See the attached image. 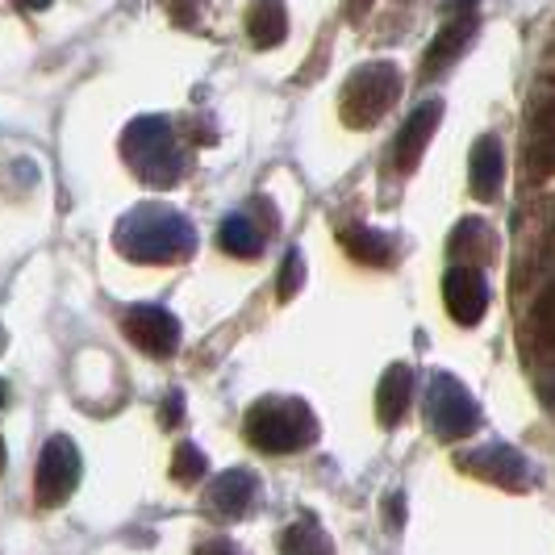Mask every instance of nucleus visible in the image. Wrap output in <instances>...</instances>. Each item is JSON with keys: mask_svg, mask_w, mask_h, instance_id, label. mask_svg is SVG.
Segmentation results:
<instances>
[{"mask_svg": "<svg viewBox=\"0 0 555 555\" xmlns=\"http://www.w3.org/2000/svg\"><path fill=\"white\" fill-rule=\"evenodd\" d=\"M318 422L309 414L306 401L293 397H268L247 414V439L268 455H288L313 443Z\"/></svg>", "mask_w": 555, "mask_h": 555, "instance_id": "1", "label": "nucleus"}, {"mask_svg": "<svg viewBox=\"0 0 555 555\" xmlns=\"http://www.w3.org/2000/svg\"><path fill=\"white\" fill-rule=\"evenodd\" d=\"M401 96V72L392 63H363L360 72H351V80L338 96L343 126L351 130H372Z\"/></svg>", "mask_w": 555, "mask_h": 555, "instance_id": "2", "label": "nucleus"}, {"mask_svg": "<svg viewBox=\"0 0 555 555\" xmlns=\"http://www.w3.org/2000/svg\"><path fill=\"white\" fill-rule=\"evenodd\" d=\"M121 250L139 263H167L193 250V230L171 209H139L121 230Z\"/></svg>", "mask_w": 555, "mask_h": 555, "instance_id": "3", "label": "nucleus"}, {"mask_svg": "<svg viewBox=\"0 0 555 555\" xmlns=\"http://www.w3.org/2000/svg\"><path fill=\"white\" fill-rule=\"evenodd\" d=\"M430 422H435V435L455 443V439H468L476 426H480V405L476 397L455 376L439 372L435 376V389H430Z\"/></svg>", "mask_w": 555, "mask_h": 555, "instance_id": "4", "label": "nucleus"}, {"mask_svg": "<svg viewBox=\"0 0 555 555\" xmlns=\"http://www.w3.org/2000/svg\"><path fill=\"white\" fill-rule=\"evenodd\" d=\"M76 485H80V451H76L72 439L55 435L38 455V505L59 509L76 493Z\"/></svg>", "mask_w": 555, "mask_h": 555, "instance_id": "5", "label": "nucleus"}, {"mask_svg": "<svg viewBox=\"0 0 555 555\" xmlns=\"http://www.w3.org/2000/svg\"><path fill=\"white\" fill-rule=\"evenodd\" d=\"M443 301L460 326H476L489 309V280L480 276V268L455 263L443 276Z\"/></svg>", "mask_w": 555, "mask_h": 555, "instance_id": "6", "label": "nucleus"}, {"mask_svg": "<svg viewBox=\"0 0 555 555\" xmlns=\"http://www.w3.org/2000/svg\"><path fill=\"white\" fill-rule=\"evenodd\" d=\"M126 334H130V343L142 347L146 356L167 360L176 351V343H180V322L164 306H134L126 313Z\"/></svg>", "mask_w": 555, "mask_h": 555, "instance_id": "7", "label": "nucleus"}, {"mask_svg": "<svg viewBox=\"0 0 555 555\" xmlns=\"http://www.w3.org/2000/svg\"><path fill=\"white\" fill-rule=\"evenodd\" d=\"M439 121H443V101H426V105H417L410 113V121L401 126V134L392 142V164H397V171H414L422 164V155H426V146L435 139Z\"/></svg>", "mask_w": 555, "mask_h": 555, "instance_id": "8", "label": "nucleus"}, {"mask_svg": "<svg viewBox=\"0 0 555 555\" xmlns=\"http://www.w3.org/2000/svg\"><path fill=\"white\" fill-rule=\"evenodd\" d=\"M468 180H473L476 201H498L501 180H505V155H501L498 139H480L473 146V159H468Z\"/></svg>", "mask_w": 555, "mask_h": 555, "instance_id": "9", "label": "nucleus"}, {"mask_svg": "<svg viewBox=\"0 0 555 555\" xmlns=\"http://www.w3.org/2000/svg\"><path fill=\"white\" fill-rule=\"evenodd\" d=\"M468 468L476 476L501 485V489H522V480H527V460L518 451H509V447H485V451H476L473 460H468Z\"/></svg>", "mask_w": 555, "mask_h": 555, "instance_id": "10", "label": "nucleus"}, {"mask_svg": "<svg viewBox=\"0 0 555 555\" xmlns=\"http://www.w3.org/2000/svg\"><path fill=\"white\" fill-rule=\"evenodd\" d=\"M410 401H414V372L405 363H392L380 376V389H376V414L385 426H397L410 410Z\"/></svg>", "mask_w": 555, "mask_h": 555, "instance_id": "11", "label": "nucleus"}, {"mask_svg": "<svg viewBox=\"0 0 555 555\" xmlns=\"http://www.w3.org/2000/svg\"><path fill=\"white\" fill-rule=\"evenodd\" d=\"M255 489H259V480L243 468H234V473H222L214 480V489H209V505L225 514V518H238V514H247L250 505H255Z\"/></svg>", "mask_w": 555, "mask_h": 555, "instance_id": "12", "label": "nucleus"}, {"mask_svg": "<svg viewBox=\"0 0 555 555\" xmlns=\"http://www.w3.org/2000/svg\"><path fill=\"white\" fill-rule=\"evenodd\" d=\"M247 34L259 51L280 47L284 34H288V13H284V0H255L247 13Z\"/></svg>", "mask_w": 555, "mask_h": 555, "instance_id": "13", "label": "nucleus"}, {"mask_svg": "<svg viewBox=\"0 0 555 555\" xmlns=\"http://www.w3.org/2000/svg\"><path fill=\"white\" fill-rule=\"evenodd\" d=\"M476 34V13L473 17H447V26L439 29V38L426 51V72H443L451 59L464 51V42Z\"/></svg>", "mask_w": 555, "mask_h": 555, "instance_id": "14", "label": "nucleus"}, {"mask_svg": "<svg viewBox=\"0 0 555 555\" xmlns=\"http://www.w3.org/2000/svg\"><path fill=\"white\" fill-rule=\"evenodd\" d=\"M343 247L351 259H360L367 268H385L392 263V238L389 234H380V230H367V225H356V230H347L343 234Z\"/></svg>", "mask_w": 555, "mask_h": 555, "instance_id": "15", "label": "nucleus"}, {"mask_svg": "<svg viewBox=\"0 0 555 555\" xmlns=\"http://www.w3.org/2000/svg\"><path fill=\"white\" fill-rule=\"evenodd\" d=\"M222 247L234 255V259H255L259 250H263V234L250 225L247 214H234V218H225L222 222Z\"/></svg>", "mask_w": 555, "mask_h": 555, "instance_id": "16", "label": "nucleus"}, {"mask_svg": "<svg viewBox=\"0 0 555 555\" xmlns=\"http://www.w3.org/2000/svg\"><path fill=\"white\" fill-rule=\"evenodd\" d=\"M280 547L284 555H331V539H326V530L318 527L313 518H301V522H293V527L284 530V539H280Z\"/></svg>", "mask_w": 555, "mask_h": 555, "instance_id": "17", "label": "nucleus"}, {"mask_svg": "<svg viewBox=\"0 0 555 555\" xmlns=\"http://www.w3.org/2000/svg\"><path fill=\"white\" fill-rule=\"evenodd\" d=\"M301 284H306V263H301V250H288L284 255V268H280V301H288V297H297L301 293Z\"/></svg>", "mask_w": 555, "mask_h": 555, "instance_id": "18", "label": "nucleus"}, {"mask_svg": "<svg viewBox=\"0 0 555 555\" xmlns=\"http://www.w3.org/2000/svg\"><path fill=\"white\" fill-rule=\"evenodd\" d=\"M205 468H209V464H205V455H201L193 443H184L180 451H176V460H171V476H176V480H184V485L201 480Z\"/></svg>", "mask_w": 555, "mask_h": 555, "instance_id": "19", "label": "nucleus"}, {"mask_svg": "<svg viewBox=\"0 0 555 555\" xmlns=\"http://www.w3.org/2000/svg\"><path fill=\"white\" fill-rule=\"evenodd\" d=\"M534 331L543 334L547 343H555V280L543 288V297L534 301Z\"/></svg>", "mask_w": 555, "mask_h": 555, "instance_id": "20", "label": "nucleus"}, {"mask_svg": "<svg viewBox=\"0 0 555 555\" xmlns=\"http://www.w3.org/2000/svg\"><path fill=\"white\" fill-rule=\"evenodd\" d=\"M530 167L539 171V176H552L555 171V139H539L530 146Z\"/></svg>", "mask_w": 555, "mask_h": 555, "instance_id": "21", "label": "nucleus"}, {"mask_svg": "<svg viewBox=\"0 0 555 555\" xmlns=\"http://www.w3.org/2000/svg\"><path fill=\"white\" fill-rule=\"evenodd\" d=\"M385 514H392V527H405V505H401V493H392V501H385Z\"/></svg>", "mask_w": 555, "mask_h": 555, "instance_id": "22", "label": "nucleus"}, {"mask_svg": "<svg viewBox=\"0 0 555 555\" xmlns=\"http://www.w3.org/2000/svg\"><path fill=\"white\" fill-rule=\"evenodd\" d=\"M176 414H184V401L171 392V397H167V405H164V426H176Z\"/></svg>", "mask_w": 555, "mask_h": 555, "instance_id": "23", "label": "nucleus"}, {"mask_svg": "<svg viewBox=\"0 0 555 555\" xmlns=\"http://www.w3.org/2000/svg\"><path fill=\"white\" fill-rule=\"evenodd\" d=\"M367 4H372V0H347V17H351V22H363Z\"/></svg>", "mask_w": 555, "mask_h": 555, "instance_id": "24", "label": "nucleus"}, {"mask_svg": "<svg viewBox=\"0 0 555 555\" xmlns=\"http://www.w3.org/2000/svg\"><path fill=\"white\" fill-rule=\"evenodd\" d=\"M201 555H238V552H234L230 543H205V547H201Z\"/></svg>", "mask_w": 555, "mask_h": 555, "instance_id": "25", "label": "nucleus"}, {"mask_svg": "<svg viewBox=\"0 0 555 555\" xmlns=\"http://www.w3.org/2000/svg\"><path fill=\"white\" fill-rule=\"evenodd\" d=\"M17 4H22V9H47L51 0H17Z\"/></svg>", "mask_w": 555, "mask_h": 555, "instance_id": "26", "label": "nucleus"}, {"mask_svg": "<svg viewBox=\"0 0 555 555\" xmlns=\"http://www.w3.org/2000/svg\"><path fill=\"white\" fill-rule=\"evenodd\" d=\"M4 401H9V392H4V380H0V410H4Z\"/></svg>", "mask_w": 555, "mask_h": 555, "instance_id": "27", "label": "nucleus"}, {"mask_svg": "<svg viewBox=\"0 0 555 555\" xmlns=\"http://www.w3.org/2000/svg\"><path fill=\"white\" fill-rule=\"evenodd\" d=\"M0 473H4V439H0Z\"/></svg>", "mask_w": 555, "mask_h": 555, "instance_id": "28", "label": "nucleus"}]
</instances>
